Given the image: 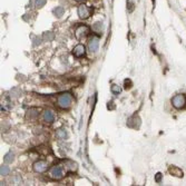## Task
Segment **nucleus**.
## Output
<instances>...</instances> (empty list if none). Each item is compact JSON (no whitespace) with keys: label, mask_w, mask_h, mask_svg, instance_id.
<instances>
[{"label":"nucleus","mask_w":186,"mask_h":186,"mask_svg":"<svg viewBox=\"0 0 186 186\" xmlns=\"http://www.w3.org/2000/svg\"><path fill=\"white\" fill-rule=\"evenodd\" d=\"M38 115H39V112H38L37 108H30L27 112L26 117H27V119H36L38 117Z\"/></svg>","instance_id":"f8f14e48"},{"label":"nucleus","mask_w":186,"mask_h":186,"mask_svg":"<svg viewBox=\"0 0 186 186\" xmlns=\"http://www.w3.org/2000/svg\"><path fill=\"white\" fill-rule=\"evenodd\" d=\"M153 1H154V0H153Z\"/></svg>","instance_id":"a878e982"},{"label":"nucleus","mask_w":186,"mask_h":186,"mask_svg":"<svg viewBox=\"0 0 186 186\" xmlns=\"http://www.w3.org/2000/svg\"><path fill=\"white\" fill-rule=\"evenodd\" d=\"M93 30L96 31L97 34H101V31L103 30V22H95L93 26Z\"/></svg>","instance_id":"dca6fc26"},{"label":"nucleus","mask_w":186,"mask_h":186,"mask_svg":"<svg viewBox=\"0 0 186 186\" xmlns=\"http://www.w3.org/2000/svg\"><path fill=\"white\" fill-rule=\"evenodd\" d=\"M73 95L70 93H63L57 97V105L63 109H68L73 104Z\"/></svg>","instance_id":"f257e3e1"},{"label":"nucleus","mask_w":186,"mask_h":186,"mask_svg":"<svg viewBox=\"0 0 186 186\" xmlns=\"http://www.w3.org/2000/svg\"><path fill=\"white\" fill-rule=\"evenodd\" d=\"M124 85H125V88L126 89H129V88H131V79H125V82H124Z\"/></svg>","instance_id":"412c9836"},{"label":"nucleus","mask_w":186,"mask_h":186,"mask_svg":"<svg viewBox=\"0 0 186 186\" xmlns=\"http://www.w3.org/2000/svg\"><path fill=\"white\" fill-rule=\"evenodd\" d=\"M56 136H57V138L60 140H64L67 138L68 134H67V131H65V129H59L57 133H56Z\"/></svg>","instance_id":"ddd939ff"},{"label":"nucleus","mask_w":186,"mask_h":186,"mask_svg":"<svg viewBox=\"0 0 186 186\" xmlns=\"http://www.w3.org/2000/svg\"><path fill=\"white\" fill-rule=\"evenodd\" d=\"M47 0H36V7L37 8H43L46 5Z\"/></svg>","instance_id":"6ab92c4d"},{"label":"nucleus","mask_w":186,"mask_h":186,"mask_svg":"<svg viewBox=\"0 0 186 186\" xmlns=\"http://www.w3.org/2000/svg\"><path fill=\"white\" fill-rule=\"evenodd\" d=\"M127 5H128V11L131 12L133 11V9H134V5H133L131 1H127Z\"/></svg>","instance_id":"5701e85b"},{"label":"nucleus","mask_w":186,"mask_h":186,"mask_svg":"<svg viewBox=\"0 0 186 186\" xmlns=\"http://www.w3.org/2000/svg\"><path fill=\"white\" fill-rule=\"evenodd\" d=\"M66 168L63 165H55L49 169V177L52 180H59L66 175Z\"/></svg>","instance_id":"f03ea898"},{"label":"nucleus","mask_w":186,"mask_h":186,"mask_svg":"<svg viewBox=\"0 0 186 186\" xmlns=\"http://www.w3.org/2000/svg\"><path fill=\"white\" fill-rule=\"evenodd\" d=\"M64 167L66 168V171L67 172H76L77 171V163L73 162V161H64Z\"/></svg>","instance_id":"9b49d317"},{"label":"nucleus","mask_w":186,"mask_h":186,"mask_svg":"<svg viewBox=\"0 0 186 186\" xmlns=\"http://www.w3.org/2000/svg\"><path fill=\"white\" fill-rule=\"evenodd\" d=\"M13 153L12 152H9L8 154H6V156H5V158H3V161H5V163L6 164H9V163H11L12 161H13Z\"/></svg>","instance_id":"f3484780"},{"label":"nucleus","mask_w":186,"mask_h":186,"mask_svg":"<svg viewBox=\"0 0 186 186\" xmlns=\"http://www.w3.org/2000/svg\"><path fill=\"white\" fill-rule=\"evenodd\" d=\"M99 46V38L98 37H92L88 43V48L92 52H95Z\"/></svg>","instance_id":"1a4fd4ad"},{"label":"nucleus","mask_w":186,"mask_h":186,"mask_svg":"<svg viewBox=\"0 0 186 186\" xmlns=\"http://www.w3.org/2000/svg\"><path fill=\"white\" fill-rule=\"evenodd\" d=\"M92 11L93 10L87 7L86 5H80L77 9V12H78V16H79L80 19H87L89 18V16L92 15Z\"/></svg>","instance_id":"20e7f679"},{"label":"nucleus","mask_w":186,"mask_h":186,"mask_svg":"<svg viewBox=\"0 0 186 186\" xmlns=\"http://www.w3.org/2000/svg\"><path fill=\"white\" fill-rule=\"evenodd\" d=\"M89 32H90L89 27H87L85 25H82V26H79V27L76 29V31H75V36H76V38H78V39H82V38H85L86 36H88Z\"/></svg>","instance_id":"39448f33"},{"label":"nucleus","mask_w":186,"mask_h":186,"mask_svg":"<svg viewBox=\"0 0 186 186\" xmlns=\"http://www.w3.org/2000/svg\"><path fill=\"white\" fill-rule=\"evenodd\" d=\"M168 172H169V174H172L173 176L183 177V171H182L180 167L174 166V165H171V166L168 167Z\"/></svg>","instance_id":"9d476101"},{"label":"nucleus","mask_w":186,"mask_h":186,"mask_svg":"<svg viewBox=\"0 0 186 186\" xmlns=\"http://www.w3.org/2000/svg\"><path fill=\"white\" fill-rule=\"evenodd\" d=\"M73 55L77 58H82L84 56L86 55V49H85V46L79 44V45H77L75 48L73 49Z\"/></svg>","instance_id":"6e6552de"},{"label":"nucleus","mask_w":186,"mask_h":186,"mask_svg":"<svg viewBox=\"0 0 186 186\" xmlns=\"http://www.w3.org/2000/svg\"><path fill=\"white\" fill-rule=\"evenodd\" d=\"M54 34H52V32H46V34L44 35V38H45V39L47 40V41H50V40H52L54 39Z\"/></svg>","instance_id":"aec40b11"},{"label":"nucleus","mask_w":186,"mask_h":186,"mask_svg":"<svg viewBox=\"0 0 186 186\" xmlns=\"http://www.w3.org/2000/svg\"><path fill=\"white\" fill-rule=\"evenodd\" d=\"M9 173H10V168L8 167V166H6V165H2L1 168H0V174L2 175V176H6V175H8Z\"/></svg>","instance_id":"a211bd4d"},{"label":"nucleus","mask_w":186,"mask_h":186,"mask_svg":"<svg viewBox=\"0 0 186 186\" xmlns=\"http://www.w3.org/2000/svg\"><path fill=\"white\" fill-rule=\"evenodd\" d=\"M43 119H44V122L47 123V124H51V123L55 122V119H56V114L52 112V110L50 109H47L44 112L43 114Z\"/></svg>","instance_id":"0eeeda50"},{"label":"nucleus","mask_w":186,"mask_h":186,"mask_svg":"<svg viewBox=\"0 0 186 186\" xmlns=\"http://www.w3.org/2000/svg\"><path fill=\"white\" fill-rule=\"evenodd\" d=\"M76 1H82V0H76Z\"/></svg>","instance_id":"393cba45"},{"label":"nucleus","mask_w":186,"mask_h":186,"mask_svg":"<svg viewBox=\"0 0 186 186\" xmlns=\"http://www.w3.org/2000/svg\"><path fill=\"white\" fill-rule=\"evenodd\" d=\"M172 105L176 109H182L186 106V96L184 94H177L172 98Z\"/></svg>","instance_id":"7ed1b4c3"},{"label":"nucleus","mask_w":186,"mask_h":186,"mask_svg":"<svg viewBox=\"0 0 186 186\" xmlns=\"http://www.w3.org/2000/svg\"><path fill=\"white\" fill-rule=\"evenodd\" d=\"M162 178H163V174L162 173H157L155 176V180L157 182V183H161L162 182Z\"/></svg>","instance_id":"4be33fe9"},{"label":"nucleus","mask_w":186,"mask_h":186,"mask_svg":"<svg viewBox=\"0 0 186 186\" xmlns=\"http://www.w3.org/2000/svg\"><path fill=\"white\" fill-rule=\"evenodd\" d=\"M34 171L36 173H45L48 169V162L46 161H37L34 163Z\"/></svg>","instance_id":"423d86ee"},{"label":"nucleus","mask_w":186,"mask_h":186,"mask_svg":"<svg viewBox=\"0 0 186 186\" xmlns=\"http://www.w3.org/2000/svg\"><path fill=\"white\" fill-rule=\"evenodd\" d=\"M110 90H112V93H113L114 95H119L122 93V87L116 85V84H113L112 87H110Z\"/></svg>","instance_id":"2eb2a0df"},{"label":"nucleus","mask_w":186,"mask_h":186,"mask_svg":"<svg viewBox=\"0 0 186 186\" xmlns=\"http://www.w3.org/2000/svg\"><path fill=\"white\" fill-rule=\"evenodd\" d=\"M113 104H114L113 101H109V103H108V105H107V107H108V109H109V108H110V109H113V108H114Z\"/></svg>","instance_id":"b1692460"},{"label":"nucleus","mask_w":186,"mask_h":186,"mask_svg":"<svg viewBox=\"0 0 186 186\" xmlns=\"http://www.w3.org/2000/svg\"><path fill=\"white\" fill-rule=\"evenodd\" d=\"M64 13H65V9L63 7H56L55 9H54V15H55L57 18H60Z\"/></svg>","instance_id":"4468645a"}]
</instances>
